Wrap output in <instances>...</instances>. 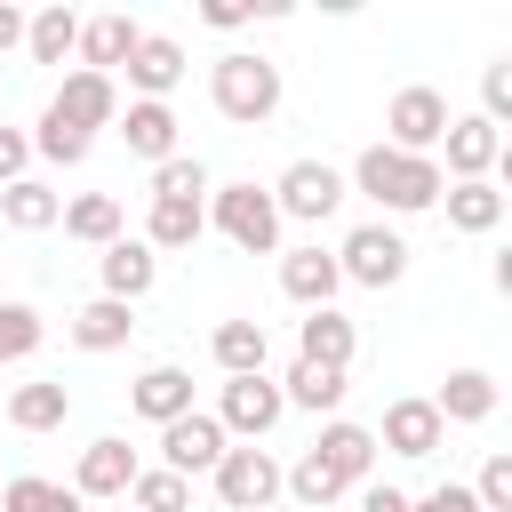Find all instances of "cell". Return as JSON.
Listing matches in <instances>:
<instances>
[{
	"mask_svg": "<svg viewBox=\"0 0 512 512\" xmlns=\"http://www.w3.org/2000/svg\"><path fill=\"white\" fill-rule=\"evenodd\" d=\"M96 280H104V296H112V304H144V296H152V280H160V256H152L136 232H120L112 248H96Z\"/></svg>",
	"mask_w": 512,
	"mask_h": 512,
	"instance_id": "16",
	"label": "cell"
},
{
	"mask_svg": "<svg viewBox=\"0 0 512 512\" xmlns=\"http://www.w3.org/2000/svg\"><path fill=\"white\" fill-rule=\"evenodd\" d=\"M136 472H144V464H136V448H128L120 432H104V440H88V448H80V464H72V496H80V504H120Z\"/></svg>",
	"mask_w": 512,
	"mask_h": 512,
	"instance_id": "12",
	"label": "cell"
},
{
	"mask_svg": "<svg viewBox=\"0 0 512 512\" xmlns=\"http://www.w3.org/2000/svg\"><path fill=\"white\" fill-rule=\"evenodd\" d=\"M16 48H24V8L0 0V56H16Z\"/></svg>",
	"mask_w": 512,
	"mask_h": 512,
	"instance_id": "43",
	"label": "cell"
},
{
	"mask_svg": "<svg viewBox=\"0 0 512 512\" xmlns=\"http://www.w3.org/2000/svg\"><path fill=\"white\" fill-rule=\"evenodd\" d=\"M184 64H192V56H184V40H168V32H144V40H136V56H128L120 72H128V96H144V104H168V96H176V80H184Z\"/></svg>",
	"mask_w": 512,
	"mask_h": 512,
	"instance_id": "15",
	"label": "cell"
},
{
	"mask_svg": "<svg viewBox=\"0 0 512 512\" xmlns=\"http://www.w3.org/2000/svg\"><path fill=\"white\" fill-rule=\"evenodd\" d=\"M72 48H80V16H72L64 0H56V8H32V16H24V56H32V64H64Z\"/></svg>",
	"mask_w": 512,
	"mask_h": 512,
	"instance_id": "31",
	"label": "cell"
},
{
	"mask_svg": "<svg viewBox=\"0 0 512 512\" xmlns=\"http://www.w3.org/2000/svg\"><path fill=\"white\" fill-rule=\"evenodd\" d=\"M208 352H216V368H224V376H264L272 336H264V320H216Z\"/></svg>",
	"mask_w": 512,
	"mask_h": 512,
	"instance_id": "27",
	"label": "cell"
},
{
	"mask_svg": "<svg viewBox=\"0 0 512 512\" xmlns=\"http://www.w3.org/2000/svg\"><path fill=\"white\" fill-rule=\"evenodd\" d=\"M408 240H400V224H384V216H368V224H352L344 240H336V272L352 280V288H400L408 280Z\"/></svg>",
	"mask_w": 512,
	"mask_h": 512,
	"instance_id": "4",
	"label": "cell"
},
{
	"mask_svg": "<svg viewBox=\"0 0 512 512\" xmlns=\"http://www.w3.org/2000/svg\"><path fill=\"white\" fill-rule=\"evenodd\" d=\"M376 448H392V456L424 464V456H440V448H448V424H440V408H432L424 392H408V400H392V408H384Z\"/></svg>",
	"mask_w": 512,
	"mask_h": 512,
	"instance_id": "13",
	"label": "cell"
},
{
	"mask_svg": "<svg viewBox=\"0 0 512 512\" xmlns=\"http://www.w3.org/2000/svg\"><path fill=\"white\" fill-rule=\"evenodd\" d=\"M56 224H64L80 248H112V240L128 232V208H120V192H72Z\"/></svg>",
	"mask_w": 512,
	"mask_h": 512,
	"instance_id": "23",
	"label": "cell"
},
{
	"mask_svg": "<svg viewBox=\"0 0 512 512\" xmlns=\"http://www.w3.org/2000/svg\"><path fill=\"white\" fill-rule=\"evenodd\" d=\"M200 232H208V200H152V216H144V248L152 256H184V248H200Z\"/></svg>",
	"mask_w": 512,
	"mask_h": 512,
	"instance_id": "22",
	"label": "cell"
},
{
	"mask_svg": "<svg viewBox=\"0 0 512 512\" xmlns=\"http://www.w3.org/2000/svg\"><path fill=\"white\" fill-rule=\"evenodd\" d=\"M424 400L440 408V424H488L496 416V376L488 368H448V384L424 392Z\"/></svg>",
	"mask_w": 512,
	"mask_h": 512,
	"instance_id": "25",
	"label": "cell"
},
{
	"mask_svg": "<svg viewBox=\"0 0 512 512\" xmlns=\"http://www.w3.org/2000/svg\"><path fill=\"white\" fill-rule=\"evenodd\" d=\"M440 208H448V232L488 240V232L504 224V208H512V200H504L496 184H448V192H440Z\"/></svg>",
	"mask_w": 512,
	"mask_h": 512,
	"instance_id": "28",
	"label": "cell"
},
{
	"mask_svg": "<svg viewBox=\"0 0 512 512\" xmlns=\"http://www.w3.org/2000/svg\"><path fill=\"white\" fill-rule=\"evenodd\" d=\"M152 200H208V168H200L192 152L160 160V168H152Z\"/></svg>",
	"mask_w": 512,
	"mask_h": 512,
	"instance_id": "36",
	"label": "cell"
},
{
	"mask_svg": "<svg viewBox=\"0 0 512 512\" xmlns=\"http://www.w3.org/2000/svg\"><path fill=\"white\" fill-rule=\"evenodd\" d=\"M224 448H232V440H224V424H216L208 408H192V416L160 424V472H176V480L216 472V456H224Z\"/></svg>",
	"mask_w": 512,
	"mask_h": 512,
	"instance_id": "11",
	"label": "cell"
},
{
	"mask_svg": "<svg viewBox=\"0 0 512 512\" xmlns=\"http://www.w3.org/2000/svg\"><path fill=\"white\" fill-rule=\"evenodd\" d=\"M480 120H512V56H496L488 72H480Z\"/></svg>",
	"mask_w": 512,
	"mask_h": 512,
	"instance_id": "38",
	"label": "cell"
},
{
	"mask_svg": "<svg viewBox=\"0 0 512 512\" xmlns=\"http://www.w3.org/2000/svg\"><path fill=\"white\" fill-rule=\"evenodd\" d=\"M128 408H136L144 424H176V416H192V368H176V360H152V368L128 384Z\"/></svg>",
	"mask_w": 512,
	"mask_h": 512,
	"instance_id": "21",
	"label": "cell"
},
{
	"mask_svg": "<svg viewBox=\"0 0 512 512\" xmlns=\"http://www.w3.org/2000/svg\"><path fill=\"white\" fill-rule=\"evenodd\" d=\"M448 120H456V112H448V96H440V88H424V80H408V88L384 104V144H392V152H424V160H432V152H440V136H448Z\"/></svg>",
	"mask_w": 512,
	"mask_h": 512,
	"instance_id": "8",
	"label": "cell"
},
{
	"mask_svg": "<svg viewBox=\"0 0 512 512\" xmlns=\"http://www.w3.org/2000/svg\"><path fill=\"white\" fill-rule=\"evenodd\" d=\"M408 512H480V504H472V488H464V480H440V488L408 496Z\"/></svg>",
	"mask_w": 512,
	"mask_h": 512,
	"instance_id": "40",
	"label": "cell"
},
{
	"mask_svg": "<svg viewBox=\"0 0 512 512\" xmlns=\"http://www.w3.org/2000/svg\"><path fill=\"white\" fill-rule=\"evenodd\" d=\"M136 40H144V24L136 16H80V48H72V64L80 72H120L128 56H136Z\"/></svg>",
	"mask_w": 512,
	"mask_h": 512,
	"instance_id": "18",
	"label": "cell"
},
{
	"mask_svg": "<svg viewBox=\"0 0 512 512\" xmlns=\"http://www.w3.org/2000/svg\"><path fill=\"white\" fill-rule=\"evenodd\" d=\"M360 512H408V488H392V480H368V488H360Z\"/></svg>",
	"mask_w": 512,
	"mask_h": 512,
	"instance_id": "41",
	"label": "cell"
},
{
	"mask_svg": "<svg viewBox=\"0 0 512 512\" xmlns=\"http://www.w3.org/2000/svg\"><path fill=\"white\" fill-rule=\"evenodd\" d=\"M208 232H224L240 256H280V208L264 184H208Z\"/></svg>",
	"mask_w": 512,
	"mask_h": 512,
	"instance_id": "3",
	"label": "cell"
},
{
	"mask_svg": "<svg viewBox=\"0 0 512 512\" xmlns=\"http://www.w3.org/2000/svg\"><path fill=\"white\" fill-rule=\"evenodd\" d=\"M24 136H32V160H48V168H80V160L96 152V136L64 128L56 112H40V128H24Z\"/></svg>",
	"mask_w": 512,
	"mask_h": 512,
	"instance_id": "34",
	"label": "cell"
},
{
	"mask_svg": "<svg viewBox=\"0 0 512 512\" xmlns=\"http://www.w3.org/2000/svg\"><path fill=\"white\" fill-rule=\"evenodd\" d=\"M128 512H192V480H176V472H160V464H144L136 480H128V496H120Z\"/></svg>",
	"mask_w": 512,
	"mask_h": 512,
	"instance_id": "33",
	"label": "cell"
},
{
	"mask_svg": "<svg viewBox=\"0 0 512 512\" xmlns=\"http://www.w3.org/2000/svg\"><path fill=\"white\" fill-rule=\"evenodd\" d=\"M312 456H320V472H328L336 488H368V472H376V432L352 424V416H328L320 440H312Z\"/></svg>",
	"mask_w": 512,
	"mask_h": 512,
	"instance_id": "14",
	"label": "cell"
},
{
	"mask_svg": "<svg viewBox=\"0 0 512 512\" xmlns=\"http://www.w3.org/2000/svg\"><path fill=\"white\" fill-rule=\"evenodd\" d=\"M216 424H224V440H240V448H264V432L288 416V400H280V376H224V392H216V408H208Z\"/></svg>",
	"mask_w": 512,
	"mask_h": 512,
	"instance_id": "6",
	"label": "cell"
},
{
	"mask_svg": "<svg viewBox=\"0 0 512 512\" xmlns=\"http://www.w3.org/2000/svg\"><path fill=\"white\" fill-rule=\"evenodd\" d=\"M352 352H360V328H352L336 304H320V312L296 320V360H312V368H344V376H352Z\"/></svg>",
	"mask_w": 512,
	"mask_h": 512,
	"instance_id": "20",
	"label": "cell"
},
{
	"mask_svg": "<svg viewBox=\"0 0 512 512\" xmlns=\"http://www.w3.org/2000/svg\"><path fill=\"white\" fill-rule=\"evenodd\" d=\"M208 480H216V504H224V512H272V504H280V456H272V448H240V440H232Z\"/></svg>",
	"mask_w": 512,
	"mask_h": 512,
	"instance_id": "7",
	"label": "cell"
},
{
	"mask_svg": "<svg viewBox=\"0 0 512 512\" xmlns=\"http://www.w3.org/2000/svg\"><path fill=\"white\" fill-rule=\"evenodd\" d=\"M336 288H344V272H336V248H280V296L288 304H304V312H320V304H336Z\"/></svg>",
	"mask_w": 512,
	"mask_h": 512,
	"instance_id": "17",
	"label": "cell"
},
{
	"mask_svg": "<svg viewBox=\"0 0 512 512\" xmlns=\"http://www.w3.org/2000/svg\"><path fill=\"white\" fill-rule=\"evenodd\" d=\"M64 336L80 344V352H120L128 336H136V304H112V296H88L72 320H64Z\"/></svg>",
	"mask_w": 512,
	"mask_h": 512,
	"instance_id": "24",
	"label": "cell"
},
{
	"mask_svg": "<svg viewBox=\"0 0 512 512\" xmlns=\"http://www.w3.org/2000/svg\"><path fill=\"white\" fill-rule=\"evenodd\" d=\"M208 96H216V112L232 128H264L280 112V64L256 56V48H232V56L208 64Z\"/></svg>",
	"mask_w": 512,
	"mask_h": 512,
	"instance_id": "2",
	"label": "cell"
},
{
	"mask_svg": "<svg viewBox=\"0 0 512 512\" xmlns=\"http://www.w3.org/2000/svg\"><path fill=\"white\" fill-rule=\"evenodd\" d=\"M64 416H72V392H64L56 376L8 392V424H16V432H64Z\"/></svg>",
	"mask_w": 512,
	"mask_h": 512,
	"instance_id": "30",
	"label": "cell"
},
{
	"mask_svg": "<svg viewBox=\"0 0 512 512\" xmlns=\"http://www.w3.org/2000/svg\"><path fill=\"white\" fill-rule=\"evenodd\" d=\"M272 192V208H280V224H328L336 208H344V168H328V160H288L280 168V184H264Z\"/></svg>",
	"mask_w": 512,
	"mask_h": 512,
	"instance_id": "5",
	"label": "cell"
},
{
	"mask_svg": "<svg viewBox=\"0 0 512 512\" xmlns=\"http://www.w3.org/2000/svg\"><path fill=\"white\" fill-rule=\"evenodd\" d=\"M40 336H48V320H40L32 304H16V296H8V304H0V368H8V360H32V352H40Z\"/></svg>",
	"mask_w": 512,
	"mask_h": 512,
	"instance_id": "35",
	"label": "cell"
},
{
	"mask_svg": "<svg viewBox=\"0 0 512 512\" xmlns=\"http://www.w3.org/2000/svg\"><path fill=\"white\" fill-rule=\"evenodd\" d=\"M440 152H448V184H496V168H504V128L496 120H480V112H456L448 120V136H440ZM432 152V160H440Z\"/></svg>",
	"mask_w": 512,
	"mask_h": 512,
	"instance_id": "9",
	"label": "cell"
},
{
	"mask_svg": "<svg viewBox=\"0 0 512 512\" xmlns=\"http://www.w3.org/2000/svg\"><path fill=\"white\" fill-rule=\"evenodd\" d=\"M16 176H32V136H24V128H8V120H0V192H8V184H16Z\"/></svg>",
	"mask_w": 512,
	"mask_h": 512,
	"instance_id": "39",
	"label": "cell"
},
{
	"mask_svg": "<svg viewBox=\"0 0 512 512\" xmlns=\"http://www.w3.org/2000/svg\"><path fill=\"white\" fill-rule=\"evenodd\" d=\"M120 144H128V160H176V104H144V96H128L120 104Z\"/></svg>",
	"mask_w": 512,
	"mask_h": 512,
	"instance_id": "19",
	"label": "cell"
},
{
	"mask_svg": "<svg viewBox=\"0 0 512 512\" xmlns=\"http://www.w3.org/2000/svg\"><path fill=\"white\" fill-rule=\"evenodd\" d=\"M272 512H296V504H272Z\"/></svg>",
	"mask_w": 512,
	"mask_h": 512,
	"instance_id": "44",
	"label": "cell"
},
{
	"mask_svg": "<svg viewBox=\"0 0 512 512\" xmlns=\"http://www.w3.org/2000/svg\"><path fill=\"white\" fill-rule=\"evenodd\" d=\"M464 488H472V504H480V512H512V456H504V448H488L480 480H464Z\"/></svg>",
	"mask_w": 512,
	"mask_h": 512,
	"instance_id": "37",
	"label": "cell"
},
{
	"mask_svg": "<svg viewBox=\"0 0 512 512\" xmlns=\"http://www.w3.org/2000/svg\"><path fill=\"white\" fill-rule=\"evenodd\" d=\"M344 392H352V384H344V368H312V360H296V368L280 376V400H288V408H304V416H336V408H344Z\"/></svg>",
	"mask_w": 512,
	"mask_h": 512,
	"instance_id": "29",
	"label": "cell"
},
{
	"mask_svg": "<svg viewBox=\"0 0 512 512\" xmlns=\"http://www.w3.org/2000/svg\"><path fill=\"white\" fill-rule=\"evenodd\" d=\"M344 184L368 192L384 216H424V208H440V192H448L440 160H424V152H392V144H368V152L352 160Z\"/></svg>",
	"mask_w": 512,
	"mask_h": 512,
	"instance_id": "1",
	"label": "cell"
},
{
	"mask_svg": "<svg viewBox=\"0 0 512 512\" xmlns=\"http://www.w3.org/2000/svg\"><path fill=\"white\" fill-rule=\"evenodd\" d=\"M0 512H88L72 496V480H40V472H16L0 480Z\"/></svg>",
	"mask_w": 512,
	"mask_h": 512,
	"instance_id": "32",
	"label": "cell"
},
{
	"mask_svg": "<svg viewBox=\"0 0 512 512\" xmlns=\"http://www.w3.org/2000/svg\"><path fill=\"white\" fill-rule=\"evenodd\" d=\"M200 24H216V32H240V24H248V8H232V0H208V8H200Z\"/></svg>",
	"mask_w": 512,
	"mask_h": 512,
	"instance_id": "42",
	"label": "cell"
},
{
	"mask_svg": "<svg viewBox=\"0 0 512 512\" xmlns=\"http://www.w3.org/2000/svg\"><path fill=\"white\" fill-rule=\"evenodd\" d=\"M56 216H64V192H56L48 176H16V184L0 192V224H8V232H48Z\"/></svg>",
	"mask_w": 512,
	"mask_h": 512,
	"instance_id": "26",
	"label": "cell"
},
{
	"mask_svg": "<svg viewBox=\"0 0 512 512\" xmlns=\"http://www.w3.org/2000/svg\"><path fill=\"white\" fill-rule=\"evenodd\" d=\"M48 112H56L64 128H80V136H96V128H112V120H120V80H112V72H80V64H72V72L56 80V96H48Z\"/></svg>",
	"mask_w": 512,
	"mask_h": 512,
	"instance_id": "10",
	"label": "cell"
}]
</instances>
